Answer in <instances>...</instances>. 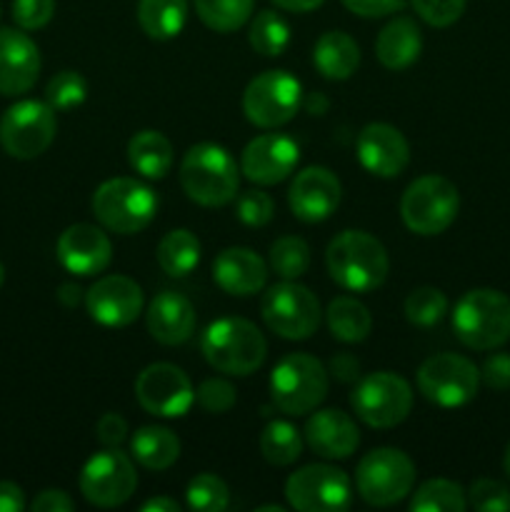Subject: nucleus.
Segmentation results:
<instances>
[{"instance_id":"obj_13","label":"nucleus","mask_w":510,"mask_h":512,"mask_svg":"<svg viewBox=\"0 0 510 512\" xmlns=\"http://www.w3.org/2000/svg\"><path fill=\"white\" fill-rule=\"evenodd\" d=\"M138 488L133 460L118 448L95 453L80 470V493L95 508H118L128 503Z\"/></svg>"},{"instance_id":"obj_55","label":"nucleus","mask_w":510,"mask_h":512,"mask_svg":"<svg viewBox=\"0 0 510 512\" xmlns=\"http://www.w3.org/2000/svg\"><path fill=\"white\" fill-rule=\"evenodd\" d=\"M503 468L510 478V443H508V448H505V455H503Z\"/></svg>"},{"instance_id":"obj_53","label":"nucleus","mask_w":510,"mask_h":512,"mask_svg":"<svg viewBox=\"0 0 510 512\" xmlns=\"http://www.w3.org/2000/svg\"><path fill=\"white\" fill-rule=\"evenodd\" d=\"M58 300L65 305V308H75V305H80V300H83V290L73 283H65L60 285Z\"/></svg>"},{"instance_id":"obj_23","label":"nucleus","mask_w":510,"mask_h":512,"mask_svg":"<svg viewBox=\"0 0 510 512\" xmlns=\"http://www.w3.org/2000/svg\"><path fill=\"white\" fill-rule=\"evenodd\" d=\"M305 443L325 460H345L358 450L360 433L355 420L343 410H318L305 423Z\"/></svg>"},{"instance_id":"obj_1","label":"nucleus","mask_w":510,"mask_h":512,"mask_svg":"<svg viewBox=\"0 0 510 512\" xmlns=\"http://www.w3.org/2000/svg\"><path fill=\"white\" fill-rule=\"evenodd\" d=\"M325 265L335 283L350 293H370L388 278V250L365 230H343L325 253Z\"/></svg>"},{"instance_id":"obj_21","label":"nucleus","mask_w":510,"mask_h":512,"mask_svg":"<svg viewBox=\"0 0 510 512\" xmlns=\"http://www.w3.org/2000/svg\"><path fill=\"white\" fill-rule=\"evenodd\" d=\"M58 253L60 265L73 275H88L103 273L113 258V245L110 238L100 228L88 223H75L65 228L58 238Z\"/></svg>"},{"instance_id":"obj_47","label":"nucleus","mask_w":510,"mask_h":512,"mask_svg":"<svg viewBox=\"0 0 510 512\" xmlns=\"http://www.w3.org/2000/svg\"><path fill=\"white\" fill-rule=\"evenodd\" d=\"M95 433H98V440L105 448H118L128 438V423H125L123 415L105 413L95 425Z\"/></svg>"},{"instance_id":"obj_2","label":"nucleus","mask_w":510,"mask_h":512,"mask_svg":"<svg viewBox=\"0 0 510 512\" xmlns=\"http://www.w3.org/2000/svg\"><path fill=\"white\" fill-rule=\"evenodd\" d=\"M240 168L233 155L215 143H198L180 163V185L193 203L220 208L235 200L240 185Z\"/></svg>"},{"instance_id":"obj_36","label":"nucleus","mask_w":510,"mask_h":512,"mask_svg":"<svg viewBox=\"0 0 510 512\" xmlns=\"http://www.w3.org/2000/svg\"><path fill=\"white\" fill-rule=\"evenodd\" d=\"M248 40L255 53L275 58V55H280L288 48L290 28L280 13H275V10H260L253 18V23H250Z\"/></svg>"},{"instance_id":"obj_52","label":"nucleus","mask_w":510,"mask_h":512,"mask_svg":"<svg viewBox=\"0 0 510 512\" xmlns=\"http://www.w3.org/2000/svg\"><path fill=\"white\" fill-rule=\"evenodd\" d=\"M278 8L288 10V13H308V10L320 8L325 0H273Z\"/></svg>"},{"instance_id":"obj_10","label":"nucleus","mask_w":510,"mask_h":512,"mask_svg":"<svg viewBox=\"0 0 510 512\" xmlns=\"http://www.w3.org/2000/svg\"><path fill=\"white\" fill-rule=\"evenodd\" d=\"M350 405H353L355 415L370 428H395L408 418L410 408H413V388L400 375L380 370V373L365 375L355 385Z\"/></svg>"},{"instance_id":"obj_41","label":"nucleus","mask_w":510,"mask_h":512,"mask_svg":"<svg viewBox=\"0 0 510 512\" xmlns=\"http://www.w3.org/2000/svg\"><path fill=\"white\" fill-rule=\"evenodd\" d=\"M273 213V200L263 190H245V193L235 195V215L240 218V223L250 225V228L268 225Z\"/></svg>"},{"instance_id":"obj_34","label":"nucleus","mask_w":510,"mask_h":512,"mask_svg":"<svg viewBox=\"0 0 510 512\" xmlns=\"http://www.w3.org/2000/svg\"><path fill=\"white\" fill-rule=\"evenodd\" d=\"M468 508V493L453 480H428L415 490L410 500L413 512H463Z\"/></svg>"},{"instance_id":"obj_56","label":"nucleus","mask_w":510,"mask_h":512,"mask_svg":"<svg viewBox=\"0 0 510 512\" xmlns=\"http://www.w3.org/2000/svg\"><path fill=\"white\" fill-rule=\"evenodd\" d=\"M258 510H275V512H283V508H280V505H260Z\"/></svg>"},{"instance_id":"obj_43","label":"nucleus","mask_w":510,"mask_h":512,"mask_svg":"<svg viewBox=\"0 0 510 512\" xmlns=\"http://www.w3.org/2000/svg\"><path fill=\"white\" fill-rule=\"evenodd\" d=\"M195 400H198V405L205 410V413L223 415L233 408L238 395H235V388L228 383V380L210 378V380H203L200 388L195 390Z\"/></svg>"},{"instance_id":"obj_11","label":"nucleus","mask_w":510,"mask_h":512,"mask_svg":"<svg viewBox=\"0 0 510 512\" xmlns=\"http://www.w3.org/2000/svg\"><path fill=\"white\" fill-rule=\"evenodd\" d=\"M260 315L280 338L308 340L320 325V303L305 285L283 280L263 295Z\"/></svg>"},{"instance_id":"obj_8","label":"nucleus","mask_w":510,"mask_h":512,"mask_svg":"<svg viewBox=\"0 0 510 512\" xmlns=\"http://www.w3.org/2000/svg\"><path fill=\"white\" fill-rule=\"evenodd\" d=\"M360 498L373 508L400 503L415 485V463L395 448H378L365 455L355 470Z\"/></svg>"},{"instance_id":"obj_32","label":"nucleus","mask_w":510,"mask_h":512,"mask_svg":"<svg viewBox=\"0 0 510 512\" xmlns=\"http://www.w3.org/2000/svg\"><path fill=\"white\" fill-rule=\"evenodd\" d=\"M155 258H158L163 273L183 278V275L193 273L195 265L200 263V240L190 230L175 228L160 240Z\"/></svg>"},{"instance_id":"obj_29","label":"nucleus","mask_w":510,"mask_h":512,"mask_svg":"<svg viewBox=\"0 0 510 512\" xmlns=\"http://www.w3.org/2000/svg\"><path fill=\"white\" fill-rule=\"evenodd\" d=\"M130 453L143 468L168 470L180 458V440L173 430L145 425L130 440Z\"/></svg>"},{"instance_id":"obj_45","label":"nucleus","mask_w":510,"mask_h":512,"mask_svg":"<svg viewBox=\"0 0 510 512\" xmlns=\"http://www.w3.org/2000/svg\"><path fill=\"white\" fill-rule=\"evenodd\" d=\"M55 0H13V20L23 30H40L53 20Z\"/></svg>"},{"instance_id":"obj_48","label":"nucleus","mask_w":510,"mask_h":512,"mask_svg":"<svg viewBox=\"0 0 510 512\" xmlns=\"http://www.w3.org/2000/svg\"><path fill=\"white\" fill-rule=\"evenodd\" d=\"M343 5L360 18H383L403 10L405 0H343Z\"/></svg>"},{"instance_id":"obj_27","label":"nucleus","mask_w":510,"mask_h":512,"mask_svg":"<svg viewBox=\"0 0 510 512\" xmlns=\"http://www.w3.org/2000/svg\"><path fill=\"white\" fill-rule=\"evenodd\" d=\"M313 63L328 80H348L360 65V48L343 30H328L313 48Z\"/></svg>"},{"instance_id":"obj_40","label":"nucleus","mask_w":510,"mask_h":512,"mask_svg":"<svg viewBox=\"0 0 510 512\" xmlns=\"http://www.w3.org/2000/svg\"><path fill=\"white\" fill-rule=\"evenodd\" d=\"M88 98V83L78 70H60L45 88V100L53 110H73Z\"/></svg>"},{"instance_id":"obj_19","label":"nucleus","mask_w":510,"mask_h":512,"mask_svg":"<svg viewBox=\"0 0 510 512\" xmlns=\"http://www.w3.org/2000/svg\"><path fill=\"white\" fill-rule=\"evenodd\" d=\"M340 193L343 188L338 175L323 165H313L295 175L288 190V203L295 218L303 223H320L338 210Z\"/></svg>"},{"instance_id":"obj_54","label":"nucleus","mask_w":510,"mask_h":512,"mask_svg":"<svg viewBox=\"0 0 510 512\" xmlns=\"http://www.w3.org/2000/svg\"><path fill=\"white\" fill-rule=\"evenodd\" d=\"M143 512H178L180 505L173 498H150L140 505Z\"/></svg>"},{"instance_id":"obj_44","label":"nucleus","mask_w":510,"mask_h":512,"mask_svg":"<svg viewBox=\"0 0 510 512\" xmlns=\"http://www.w3.org/2000/svg\"><path fill=\"white\" fill-rule=\"evenodd\" d=\"M415 13L433 28H448L463 15L468 0H410Z\"/></svg>"},{"instance_id":"obj_39","label":"nucleus","mask_w":510,"mask_h":512,"mask_svg":"<svg viewBox=\"0 0 510 512\" xmlns=\"http://www.w3.org/2000/svg\"><path fill=\"white\" fill-rule=\"evenodd\" d=\"M445 313H448V298L438 288L425 285V288L413 290L405 298V318L413 325H420V328H430V325L440 323Z\"/></svg>"},{"instance_id":"obj_24","label":"nucleus","mask_w":510,"mask_h":512,"mask_svg":"<svg viewBox=\"0 0 510 512\" xmlns=\"http://www.w3.org/2000/svg\"><path fill=\"white\" fill-rule=\"evenodd\" d=\"M213 280L223 293L248 298L265 288L268 265L250 248H225L213 263Z\"/></svg>"},{"instance_id":"obj_12","label":"nucleus","mask_w":510,"mask_h":512,"mask_svg":"<svg viewBox=\"0 0 510 512\" xmlns=\"http://www.w3.org/2000/svg\"><path fill=\"white\" fill-rule=\"evenodd\" d=\"M58 120L50 103L20 100L5 110L0 120V145L18 160H33L43 155L55 140Z\"/></svg>"},{"instance_id":"obj_17","label":"nucleus","mask_w":510,"mask_h":512,"mask_svg":"<svg viewBox=\"0 0 510 512\" xmlns=\"http://www.w3.org/2000/svg\"><path fill=\"white\" fill-rule=\"evenodd\" d=\"M85 308L105 328H125L143 313V290L128 275H105L85 293Z\"/></svg>"},{"instance_id":"obj_18","label":"nucleus","mask_w":510,"mask_h":512,"mask_svg":"<svg viewBox=\"0 0 510 512\" xmlns=\"http://www.w3.org/2000/svg\"><path fill=\"white\" fill-rule=\"evenodd\" d=\"M300 160L298 143L283 133H265L250 140L240 155V173L258 185H278Z\"/></svg>"},{"instance_id":"obj_46","label":"nucleus","mask_w":510,"mask_h":512,"mask_svg":"<svg viewBox=\"0 0 510 512\" xmlns=\"http://www.w3.org/2000/svg\"><path fill=\"white\" fill-rule=\"evenodd\" d=\"M480 380L493 390H510V355L495 353L485 360L483 370H480Z\"/></svg>"},{"instance_id":"obj_20","label":"nucleus","mask_w":510,"mask_h":512,"mask_svg":"<svg viewBox=\"0 0 510 512\" xmlns=\"http://www.w3.org/2000/svg\"><path fill=\"white\" fill-rule=\"evenodd\" d=\"M360 165L378 178H398L410 160V145L398 128L388 123H370L360 130L355 143Z\"/></svg>"},{"instance_id":"obj_22","label":"nucleus","mask_w":510,"mask_h":512,"mask_svg":"<svg viewBox=\"0 0 510 512\" xmlns=\"http://www.w3.org/2000/svg\"><path fill=\"white\" fill-rule=\"evenodd\" d=\"M40 73V50L15 28H0V95H23Z\"/></svg>"},{"instance_id":"obj_51","label":"nucleus","mask_w":510,"mask_h":512,"mask_svg":"<svg viewBox=\"0 0 510 512\" xmlns=\"http://www.w3.org/2000/svg\"><path fill=\"white\" fill-rule=\"evenodd\" d=\"M25 508L23 490L15 483H0V512H20Z\"/></svg>"},{"instance_id":"obj_5","label":"nucleus","mask_w":510,"mask_h":512,"mask_svg":"<svg viewBox=\"0 0 510 512\" xmlns=\"http://www.w3.org/2000/svg\"><path fill=\"white\" fill-rule=\"evenodd\" d=\"M93 215L110 233L133 235L148 228L158 213V198L135 178H110L93 193Z\"/></svg>"},{"instance_id":"obj_14","label":"nucleus","mask_w":510,"mask_h":512,"mask_svg":"<svg viewBox=\"0 0 510 512\" xmlns=\"http://www.w3.org/2000/svg\"><path fill=\"white\" fill-rule=\"evenodd\" d=\"M418 388L440 408H460L478 395L480 370L463 355L438 353L418 368Z\"/></svg>"},{"instance_id":"obj_3","label":"nucleus","mask_w":510,"mask_h":512,"mask_svg":"<svg viewBox=\"0 0 510 512\" xmlns=\"http://www.w3.org/2000/svg\"><path fill=\"white\" fill-rule=\"evenodd\" d=\"M200 350L218 373L245 378L265 363L268 343L250 320L220 318L205 328L203 338H200Z\"/></svg>"},{"instance_id":"obj_38","label":"nucleus","mask_w":510,"mask_h":512,"mask_svg":"<svg viewBox=\"0 0 510 512\" xmlns=\"http://www.w3.org/2000/svg\"><path fill=\"white\" fill-rule=\"evenodd\" d=\"M190 510L200 512H223L230 505L228 485L213 473H200L190 480L188 493H185Z\"/></svg>"},{"instance_id":"obj_31","label":"nucleus","mask_w":510,"mask_h":512,"mask_svg":"<svg viewBox=\"0 0 510 512\" xmlns=\"http://www.w3.org/2000/svg\"><path fill=\"white\" fill-rule=\"evenodd\" d=\"M325 318H328L330 333L340 343H363L370 335V328H373V318H370L368 308L360 300L348 298V295L335 298L328 305Z\"/></svg>"},{"instance_id":"obj_7","label":"nucleus","mask_w":510,"mask_h":512,"mask_svg":"<svg viewBox=\"0 0 510 512\" xmlns=\"http://www.w3.org/2000/svg\"><path fill=\"white\" fill-rule=\"evenodd\" d=\"M460 210L458 188L443 175L413 180L400 198V218L415 235H440L455 223Z\"/></svg>"},{"instance_id":"obj_9","label":"nucleus","mask_w":510,"mask_h":512,"mask_svg":"<svg viewBox=\"0 0 510 512\" xmlns=\"http://www.w3.org/2000/svg\"><path fill=\"white\" fill-rule=\"evenodd\" d=\"M303 103L300 80L288 70H265L255 75L243 93V113L253 125L265 130L290 123Z\"/></svg>"},{"instance_id":"obj_42","label":"nucleus","mask_w":510,"mask_h":512,"mask_svg":"<svg viewBox=\"0 0 510 512\" xmlns=\"http://www.w3.org/2000/svg\"><path fill=\"white\" fill-rule=\"evenodd\" d=\"M468 505L478 512H508L510 490L498 480H475L468 490Z\"/></svg>"},{"instance_id":"obj_15","label":"nucleus","mask_w":510,"mask_h":512,"mask_svg":"<svg viewBox=\"0 0 510 512\" xmlns=\"http://www.w3.org/2000/svg\"><path fill=\"white\" fill-rule=\"evenodd\" d=\"M350 495V478L335 465H305L285 483V500L300 512H340Z\"/></svg>"},{"instance_id":"obj_28","label":"nucleus","mask_w":510,"mask_h":512,"mask_svg":"<svg viewBox=\"0 0 510 512\" xmlns=\"http://www.w3.org/2000/svg\"><path fill=\"white\" fill-rule=\"evenodd\" d=\"M128 163L148 180H163L173 168V145L158 130H140L128 143Z\"/></svg>"},{"instance_id":"obj_57","label":"nucleus","mask_w":510,"mask_h":512,"mask_svg":"<svg viewBox=\"0 0 510 512\" xmlns=\"http://www.w3.org/2000/svg\"><path fill=\"white\" fill-rule=\"evenodd\" d=\"M3 283H5V268L0 265V288H3Z\"/></svg>"},{"instance_id":"obj_49","label":"nucleus","mask_w":510,"mask_h":512,"mask_svg":"<svg viewBox=\"0 0 510 512\" xmlns=\"http://www.w3.org/2000/svg\"><path fill=\"white\" fill-rule=\"evenodd\" d=\"M30 508L35 512H70L75 508V503L70 500L68 493H63V490H43V493L30 503Z\"/></svg>"},{"instance_id":"obj_50","label":"nucleus","mask_w":510,"mask_h":512,"mask_svg":"<svg viewBox=\"0 0 510 512\" xmlns=\"http://www.w3.org/2000/svg\"><path fill=\"white\" fill-rule=\"evenodd\" d=\"M358 370H360L358 360L348 353H340L330 360V373H333L338 380H343V383L358 380Z\"/></svg>"},{"instance_id":"obj_30","label":"nucleus","mask_w":510,"mask_h":512,"mask_svg":"<svg viewBox=\"0 0 510 512\" xmlns=\"http://www.w3.org/2000/svg\"><path fill=\"white\" fill-rule=\"evenodd\" d=\"M188 20L185 0H138V23L153 40H173Z\"/></svg>"},{"instance_id":"obj_6","label":"nucleus","mask_w":510,"mask_h":512,"mask_svg":"<svg viewBox=\"0 0 510 512\" xmlns=\"http://www.w3.org/2000/svg\"><path fill=\"white\" fill-rule=\"evenodd\" d=\"M328 395V370L308 353H290L270 373V398L285 415H305Z\"/></svg>"},{"instance_id":"obj_35","label":"nucleus","mask_w":510,"mask_h":512,"mask_svg":"<svg viewBox=\"0 0 510 512\" xmlns=\"http://www.w3.org/2000/svg\"><path fill=\"white\" fill-rule=\"evenodd\" d=\"M255 0H195V13L215 33H235L253 15Z\"/></svg>"},{"instance_id":"obj_16","label":"nucleus","mask_w":510,"mask_h":512,"mask_svg":"<svg viewBox=\"0 0 510 512\" xmlns=\"http://www.w3.org/2000/svg\"><path fill=\"white\" fill-rule=\"evenodd\" d=\"M135 398L145 413L158 418H183L193 408L195 390L178 365L153 363L135 380Z\"/></svg>"},{"instance_id":"obj_4","label":"nucleus","mask_w":510,"mask_h":512,"mask_svg":"<svg viewBox=\"0 0 510 512\" xmlns=\"http://www.w3.org/2000/svg\"><path fill=\"white\" fill-rule=\"evenodd\" d=\"M453 330L470 350H495L510 340V298L493 288L468 290L453 310Z\"/></svg>"},{"instance_id":"obj_33","label":"nucleus","mask_w":510,"mask_h":512,"mask_svg":"<svg viewBox=\"0 0 510 512\" xmlns=\"http://www.w3.org/2000/svg\"><path fill=\"white\" fill-rule=\"evenodd\" d=\"M260 453H263V458L270 465L285 468V465H293L300 458V453H303V438H300L295 425L285 423V420H273L260 433Z\"/></svg>"},{"instance_id":"obj_26","label":"nucleus","mask_w":510,"mask_h":512,"mask_svg":"<svg viewBox=\"0 0 510 512\" xmlns=\"http://www.w3.org/2000/svg\"><path fill=\"white\" fill-rule=\"evenodd\" d=\"M423 35L415 20L395 18L375 38V55L388 70H405L420 58Z\"/></svg>"},{"instance_id":"obj_37","label":"nucleus","mask_w":510,"mask_h":512,"mask_svg":"<svg viewBox=\"0 0 510 512\" xmlns=\"http://www.w3.org/2000/svg\"><path fill=\"white\" fill-rule=\"evenodd\" d=\"M310 265V248L298 235L278 238L270 248V268L283 280H298Z\"/></svg>"},{"instance_id":"obj_25","label":"nucleus","mask_w":510,"mask_h":512,"mask_svg":"<svg viewBox=\"0 0 510 512\" xmlns=\"http://www.w3.org/2000/svg\"><path fill=\"white\" fill-rule=\"evenodd\" d=\"M145 323H148V333L160 345H180L193 335L195 308L185 295L163 290L150 300Z\"/></svg>"}]
</instances>
